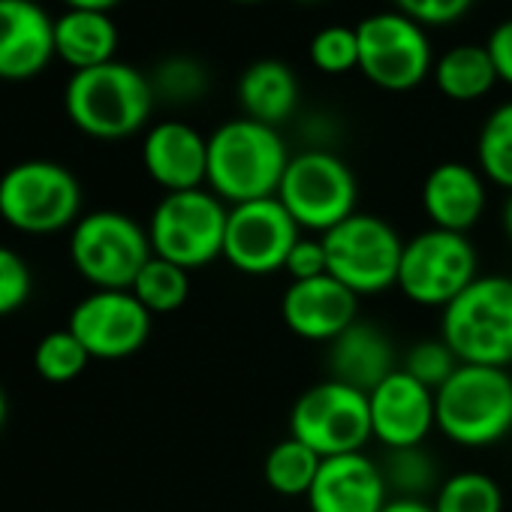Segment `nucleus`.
Returning <instances> with one entry per match:
<instances>
[{
  "label": "nucleus",
  "mask_w": 512,
  "mask_h": 512,
  "mask_svg": "<svg viewBox=\"0 0 512 512\" xmlns=\"http://www.w3.org/2000/svg\"><path fill=\"white\" fill-rule=\"evenodd\" d=\"M290 148L278 127L232 118L208 136V190L226 205L278 196L290 166Z\"/></svg>",
  "instance_id": "obj_1"
},
{
  "label": "nucleus",
  "mask_w": 512,
  "mask_h": 512,
  "mask_svg": "<svg viewBox=\"0 0 512 512\" xmlns=\"http://www.w3.org/2000/svg\"><path fill=\"white\" fill-rule=\"evenodd\" d=\"M154 100L151 79L121 61L73 73L64 91V109L73 127L106 142L139 133L151 118Z\"/></svg>",
  "instance_id": "obj_2"
},
{
  "label": "nucleus",
  "mask_w": 512,
  "mask_h": 512,
  "mask_svg": "<svg viewBox=\"0 0 512 512\" xmlns=\"http://www.w3.org/2000/svg\"><path fill=\"white\" fill-rule=\"evenodd\" d=\"M437 431L455 446L482 449L512 434L509 368L461 365L437 389Z\"/></svg>",
  "instance_id": "obj_3"
},
{
  "label": "nucleus",
  "mask_w": 512,
  "mask_h": 512,
  "mask_svg": "<svg viewBox=\"0 0 512 512\" xmlns=\"http://www.w3.org/2000/svg\"><path fill=\"white\" fill-rule=\"evenodd\" d=\"M440 338L461 365H512V278L479 275L452 305L443 308Z\"/></svg>",
  "instance_id": "obj_4"
},
{
  "label": "nucleus",
  "mask_w": 512,
  "mask_h": 512,
  "mask_svg": "<svg viewBox=\"0 0 512 512\" xmlns=\"http://www.w3.org/2000/svg\"><path fill=\"white\" fill-rule=\"evenodd\" d=\"M226 220L229 205L208 187L166 193L148 220L151 250L187 272L202 269L223 256Z\"/></svg>",
  "instance_id": "obj_5"
},
{
  "label": "nucleus",
  "mask_w": 512,
  "mask_h": 512,
  "mask_svg": "<svg viewBox=\"0 0 512 512\" xmlns=\"http://www.w3.org/2000/svg\"><path fill=\"white\" fill-rule=\"evenodd\" d=\"M151 256L148 229L121 211H91L70 235V260L97 290H130Z\"/></svg>",
  "instance_id": "obj_6"
},
{
  "label": "nucleus",
  "mask_w": 512,
  "mask_h": 512,
  "mask_svg": "<svg viewBox=\"0 0 512 512\" xmlns=\"http://www.w3.org/2000/svg\"><path fill=\"white\" fill-rule=\"evenodd\" d=\"M278 199L302 232L326 235L356 214L359 184L353 169L335 151L305 148L290 157Z\"/></svg>",
  "instance_id": "obj_7"
},
{
  "label": "nucleus",
  "mask_w": 512,
  "mask_h": 512,
  "mask_svg": "<svg viewBox=\"0 0 512 512\" xmlns=\"http://www.w3.org/2000/svg\"><path fill=\"white\" fill-rule=\"evenodd\" d=\"M82 187L76 175L52 160H25L0 175V217L28 235L76 226Z\"/></svg>",
  "instance_id": "obj_8"
},
{
  "label": "nucleus",
  "mask_w": 512,
  "mask_h": 512,
  "mask_svg": "<svg viewBox=\"0 0 512 512\" xmlns=\"http://www.w3.org/2000/svg\"><path fill=\"white\" fill-rule=\"evenodd\" d=\"M320 238L326 244L329 275L359 299L386 293L398 284L404 238L389 220L356 211Z\"/></svg>",
  "instance_id": "obj_9"
},
{
  "label": "nucleus",
  "mask_w": 512,
  "mask_h": 512,
  "mask_svg": "<svg viewBox=\"0 0 512 512\" xmlns=\"http://www.w3.org/2000/svg\"><path fill=\"white\" fill-rule=\"evenodd\" d=\"M476 269L479 260L467 235L431 226L404 241L395 287L407 302L443 311L479 278Z\"/></svg>",
  "instance_id": "obj_10"
},
{
  "label": "nucleus",
  "mask_w": 512,
  "mask_h": 512,
  "mask_svg": "<svg viewBox=\"0 0 512 512\" xmlns=\"http://www.w3.org/2000/svg\"><path fill=\"white\" fill-rule=\"evenodd\" d=\"M290 434L308 443L320 458L365 452L374 440L368 395L326 377L296 398L290 410Z\"/></svg>",
  "instance_id": "obj_11"
},
{
  "label": "nucleus",
  "mask_w": 512,
  "mask_h": 512,
  "mask_svg": "<svg viewBox=\"0 0 512 512\" xmlns=\"http://www.w3.org/2000/svg\"><path fill=\"white\" fill-rule=\"evenodd\" d=\"M359 73L392 94L419 88L434 73V52L419 22L398 10L374 13L356 25Z\"/></svg>",
  "instance_id": "obj_12"
},
{
  "label": "nucleus",
  "mask_w": 512,
  "mask_h": 512,
  "mask_svg": "<svg viewBox=\"0 0 512 512\" xmlns=\"http://www.w3.org/2000/svg\"><path fill=\"white\" fill-rule=\"evenodd\" d=\"M299 238L302 229L278 196L229 205L223 260L241 275L266 278L284 272L287 256Z\"/></svg>",
  "instance_id": "obj_13"
},
{
  "label": "nucleus",
  "mask_w": 512,
  "mask_h": 512,
  "mask_svg": "<svg viewBox=\"0 0 512 512\" xmlns=\"http://www.w3.org/2000/svg\"><path fill=\"white\" fill-rule=\"evenodd\" d=\"M67 329L91 359H127L145 347L151 314L130 290H97L73 308Z\"/></svg>",
  "instance_id": "obj_14"
},
{
  "label": "nucleus",
  "mask_w": 512,
  "mask_h": 512,
  "mask_svg": "<svg viewBox=\"0 0 512 512\" xmlns=\"http://www.w3.org/2000/svg\"><path fill=\"white\" fill-rule=\"evenodd\" d=\"M368 407L371 434L383 449L422 446L437 428V395L401 368L368 392Z\"/></svg>",
  "instance_id": "obj_15"
},
{
  "label": "nucleus",
  "mask_w": 512,
  "mask_h": 512,
  "mask_svg": "<svg viewBox=\"0 0 512 512\" xmlns=\"http://www.w3.org/2000/svg\"><path fill=\"white\" fill-rule=\"evenodd\" d=\"M281 317L293 335L332 344L359 320V296L332 275L293 281L281 299Z\"/></svg>",
  "instance_id": "obj_16"
},
{
  "label": "nucleus",
  "mask_w": 512,
  "mask_h": 512,
  "mask_svg": "<svg viewBox=\"0 0 512 512\" xmlns=\"http://www.w3.org/2000/svg\"><path fill=\"white\" fill-rule=\"evenodd\" d=\"M142 163L166 193L199 190L208 181V136L184 121H160L145 133Z\"/></svg>",
  "instance_id": "obj_17"
},
{
  "label": "nucleus",
  "mask_w": 512,
  "mask_h": 512,
  "mask_svg": "<svg viewBox=\"0 0 512 512\" xmlns=\"http://www.w3.org/2000/svg\"><path fill=\"white\" fill-rule=\"evenodd\" d=\"M55 58V22L34 0H0V79L25 82Z\"/></svg>",
  "instance_id": "obj_18"
},
{
  "label": "nucleus",
  "mask_w": 512,
  "mask_h": 512,
  "mask_svg": "<svg viewBox=\"0 0 512 512\" xmlns=\"http://www.w3.org/2000/svg\"><path fill=\"white\" fill-rule=\"evenodd\" d=\"M389 500L380 461L365 452L323 458L308 491L311 512H380Z\"/></svg>",
  "instance_id": "obj_19"
},
{
  "label": "nucleus",
  "mask_w": 512,
  "mask_h": 512,
  "mask_svg": "<svg viewBox=\"0 0 512 512\" xmlns=\"http://www.w3.org/2000/svg\"><path fill=\"white\" fill-rule=\"evenodd\" d=\"M485 175L467 163H437L422 184V211L434 229L467 235L485 214Z\"/></svg>",
  "instance_id": "obj_20"
},
{
  "label": "nucleus",
  "mask_w": 512,
  "mask_h": 512,
  "mask_svg": "<svg viewBox=\"0 0 512 512\" xmlns=\"http://www.w3.org/2000/svg\"><path fill=\"white\" fill-rule=\"evenodd\" d=\"M326 362L332 380L347 383L365 395L401 368L392 338L368 320H356L347 332H341L329 344Z\"/></svg>",
  "instance_id": "obj_21"
},
{
  "label": "nucleus",
  "mask_w": 512,
  "mask_h": 512,
  "mask_svg": "<svg viewBox=\"0 0 512 512\" xmlns=\"http://www.w3.org/2000/svg\"><path fill=\"white\" fill-rule=\"evenodd\" d=\"M238 106L244 118L281 127L299 109V79L290 64L278 58L253 61L238 79Z\"/></svg>",
  "instance_id": "obj_22"
},
{
  "label": "nucleus",
  "mask_w": 512,
  "mask_h": 512,
  "mask_svg": "<svg viewBox=\"0 0 512 512\" xmlns=\"http://www.w3.org/2000/svg\"><path fill=\"white\" fill-rule=\"evenodd\" d=\"M115 49H118V28L109 19V13L67 10L55 22V55L67 67H73V73L115 61Z\"/></svg>",
  "instance_id": "obj_23"
},
{
  "label": "nucleus",
  "mask_w": 512,
  "mask_h": 512,
  "mask_svg": "<svg viewBox=\"0 0 512 512\" xmlns=\"http://www.w3.org/2000/svg\"><path fill=\"white\" fill-rule=\"evenodd\" d=\"M497 82L500 79L485 46H476V43L452 46L434 61V85L443 97L455 103L482 100L485 94L494 91Z\"/></svg>",
  "instance_id": "obj_24"
},
{
  "label": "nucleus",
  "mask_w": 512,
  "mask_h": 512,
  "mask_svg": "<svg viewBox=\"0 0 512 512\" xmlns=\"http://www.w3.org/2000/svg\"><path fill=\"white\" fill-rule=\"evenodd\" d=\"M380 473L386 479L389 497H407V500H425L428 494H437L440 488V467L434 455L422 446H404V449H386L380 458Z\"/></svg>",
  "instance_id": "obj_25"
},
{
  "label": "nucleus",
  "mask_w": 512,
  "mask_h": 512,
  "mask_svg": "<svg viewBox=\"0 0 512 512\" xmlns=\"http://www.w3.org/2000/svg\"><path fill=\"white\" fill-rule=\"evenodd\" d=\"M323 458L302 443L299 437H287L281 443H275L263 461V476L269 482L272 491L284 494V497H308L317 473H320Z\"/></svg>",
  "instance_id": "obj_26"
},
{
  "label": "nucleus",
  "mask_w": 512,
  "mask_h": 512,
  "mask_svg": "<svg viewBox=\"0 0 512 512\" xmlns=\"http://www.w3.org/2000/svg\"><path fill=\"white\" fill-rule=\"evenodd\" d=\"M130 293L142 302V308L154 314H172L178 311L190 296V272L163 260V256H151L139 278L133 281Z\"/></svg>",
  "instance_id": "obj_27"
},
{
  "label": "nucleus",
  "mask_w": 512,
  "mask_h": 512,
  "mask_svg": "<svg viewBox=\"0 0 512 512\" xmlns=\"http://www.w3.org/2000/svg\"><path fill=\"white\" fill-rule=\"evenodd\" d=\"M476 160L485 181L512 190V100L500 103L482 124L476 139Z\"/></svg>",
  "instance_id": "obj_28"
},
{
  "label": "nucleus",
  "mask_w": 512,
  "mask_h": 512,
  "mask_svg": "<svg viewBox=\"0 0 512 512\" xmlns=\"http://www.w3.org/2000/svg\"><path fill=\"white\" fill-rule=\"evenodd\" d=\"M431 506L434 512H503V491L488 473L461 470L440 482Z\"/></svg>",
  "instance_id": "obj_29"
},
{
  "label": "nucleus",
  "mask_w": 512,
  "mask_h": 512,
  "mask_svg": "<svg viewBox=\"0 0 512 512\" xmlns=\"http://www.w3.org/2000/svg\"><path fill=\"white\" fill-rule=\"evenodd\" d=\"M91 356L70 329H55L40 338L34 350V368L49 383H70L88 368Z\"/></svg>",
  "instance_id": "obj_30"
},
{
  "label": "nucleus",
  "mask_w": 512,
  "mask_h": 512,
  "mask_svg": "<svg viewBox=\"0 0 512 512\" xmlns=\"http://www.w3.org/2000/svg\"><path fill=\"white\" fill-rule=\"evenodd\" d=\"M461 368V359L455 356V350L437 335V338H422L416 341L404 359H401V371H407L413 380H419L422 386H428L434 395L437 389Z\"/></svg>",
  "instance_id": "obj_31"
},
{
  "label": "nucleus",
  "mask_w": 512,
  "mask_h": 512,
  "mask_svg": "<svg viewBox=\"0 0 512 512\" xmlns=\"http://www.w3.org/2000/svg\"><path fill=\"white\" fill-rule=\"evenodd\" d=\"M308 58L320 73L344 76L359 70V34L347 25H329L311 37Z\"/></svg>",
  "instance_id": "obj_32"
},
{
  "label": "nucleus",
  "mask_w": 512,
  "mask_h": 512,
  "mask_svg": "<svg viewBox=\"0 0 512 512\" xmlns=\"http://www.w3.org/2000/svg\"><path fill=\"white\" fill-rule=\"evenodd\" d=\"M151 88L154 97H163L169 103H193L208 91V73L196 58L175 55L154 70Z\"/></svg>",
  "instance_id": "obj_33"
},
{
  "label": "nucleus",
  "mask_w": 512,
  "mask_h": 512,
  "mask_svg": "<svg viewBox=\"0 0 512 512\" xmlns=\"http://www.w3.org/2000/svg\"><path fill=\"white\" fill-rule=\"evenodd\" d=\"M31 269L22 256L0 244V317L19 311L31 296Z\"/></svg>",
  "instance_id": "obj_34"
},
{
  "label": "nucleus",
  "mask_w": 512,
  "mask_h": 512,
  "mask_svg": "<svg viewBox=\"0 0 512 512\" xmlns=\"http://www.w3.org/2000/svg\"><path fill=\"white\" fill-rule=\"evenodd\" d=\"M392 4L398 13L419 22L422 28H443L461 22L473 7V0H392Z\"/></svg>",
  "instance_id": "obj_35"
},
{
  "label": "nucleus",
  "mask_w": 512,
  "mask_h": 512,
  "mask_svg": "<svg viewBox=\"0 0 512 512\" xmlns=\"http://www.w3.org/2000/svg\"><path fill=\"white\" fill-rule=\"evenodd\" d=\"M284 272L290 275V284L293 281H311V278H323L329 275V260H326V244L320 235H302L290 256H287V263H284Z\"/></svg>",
  "instance_id": "obj_36"
},
{
  "label": "nucleus",
  "mask_w": 512,
  "mask_h": 512,
  "mask_svg": "<svg viewBox=\"0 0 512 512\" xmlns=\"http://www.w3.org/2000/svg\"><path fill=\"white\" fill-rule=\"evenodd\" d=\"M485 49H488V55H491V61H494L497 79L506 82V85H512V19L500 22V25L491 31Z\"/></svg>",
  "instance_id": "obj_37"
},
{
  "label": "nucleus",
  "mask_w": 512,
  "mask_h": 512,
  "mask_svg": "<svg viewBox=\"0 0 512 512\" xmlns=\"http://www.w3.org/2000/svg\"><path fill=\"white\" fill-rule=\"evenodd\" d=\"M380 512H434L428 500H407V497H389Z\"/></svg>",
  "instance_id": "obj_38"
},
{
  "label": "nucleus",
  "mask_w": 512,
  "mask_h": 512,
  "mask_svg": "<svg viewBox=\"0 0 512 512\" xmlns=\"http://www.w3.org/2000/svg\"><path fill=\"white\" fill-rule=\"evenodd\" d=\"M70 10H97V13H109L112 7H118L121 0H64Z\"/></svg>",
  "instance_id": "obj_39"
},
{
  "label": "nucleus",
  "mask_w": 512,
  "mask_h": 512,
  "mask_svg": "<svg viewBox=\"0 0 512 512\" xmlns=\"http://www.w3.org/2000/svg\"><path fill=\"white\" fill-rule=\"evenodd\" d=\"M500 223H503L506 238L512 241V190L506 193V202H503V211H500Z\"/></svg>",
  "instance_id": "obj_40"
},
{
  "label": "nucleus",
  "mask_w": 512,
  "mask_h": 512,
  "mask_svg": "<svg viewBox=\"0 0 512 512\" xmlns=\"http://www.w3.org/2000/svg\"><path fill=\"white\" fill-rule=\"evenodd\" d=\"M4 422H7V395L0 389V428H4Z\"/></svg>",
  "instance_id": "obj_41"
},
{
  "label": "nucleus",
  "mask_w": 512,
  "mask_h": 512,
  "mask_svg": "<svg viewBox=\"0 0 512 512\" xmlns=\"http://www.w3.org/2000/svg\"><path fill=\"white\" fill-rule=\"evenodd\" d=\"M232 4H244V7H250V4H263V0H232Z\"/></svg>",
  "instance_id": "obj_42"
},
{
  "label": "nucleus",
  "mask_w": 512,
  "mask_h": 512,
  "mask_svg": "<svg viewBox=\"0 0 512 512\" xmlns=\"http://www.w3.org/2000/svg\"><path fill=\"white\" fill-rule=\"evenodd\" d=\"M299 4H317V0H299Z\"/></svg>",
  "instance_id": "obj_43"
}]
</instances>
